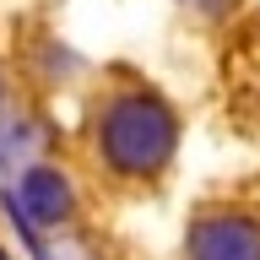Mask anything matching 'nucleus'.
<instances>
[{"label":"nucleus","mask_w":260,"mask_h":260,"mask_svg":"<svg viewBox=\"0 0 260 260\" xmlns=\"http://www.w3.org/2000/svg\"><path fill=\"white\" fill-rule=\"evenodd\" d=\"M0 260H11V255H6V249H0Z\"/></svg>","instance_id":"nucleus-5"},{"label":"nucleus","mask_w":260,"mask_h":260,"mask_svg":"<svg viewBox=\"0 0 260 260\" xmlns=\"http://www.w3.org/2000/svg\"><path fill=\"white\" fill-rule=\"evenodd\" d=\"M190 6H201V11H222L228 0H190Z\"/></svg>","instance_id":"nucleus-4"},{"label":"nucleus","mask_w":260,"mask_h":260,"mask_svg":"<svg viewBox=\"0 0 260 260\" xmlns=\"http://www.w3.org/2000/svg\"><path fill=\"white\" fill-rule=\"evenodd\" d=\"M16 201L27 211V222L49 228V222H65V211H71V184H65L54 168H27L22 184H16Z\"/></svg>","instance_id":"nucleus-3"},{"label":"nucleus","mask_w":260,"mask_h":260,"mask_svg":"<svg viewBox=\"0 0 260 260\" xmlns=\"http://www.w3.org/2000/svg\"><path fill=\"white\" fill-rule=\"evenodd\" d=\"M103 152L119 174H152L174 157V114L157 98L130 92L103 114Z\"/></svg>","instance_id":"nucleus-1"},{"label":"nucleus","mask_w":260,"mask_h":260,"mask_svg":"<svg viewBox=\"0 0 260 260\" xmlns=\"http://www.w3.org/2000/svg\"><path fill=\"white\" fill-rule=\"evenodd\" d=\"M190 255L195 260H260V222L249 217H206L190 233Z\"/></svg>","instance_id":"nucleus-2"}]
</instances>
